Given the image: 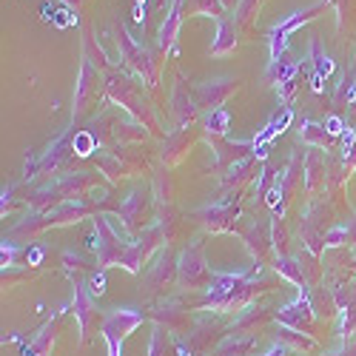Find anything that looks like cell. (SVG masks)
<instances>
[{
  "label": "cell",
  "mask_w": 356,
  "mask_h": 356,
  "mask_svg": "<svg viewBox=\"0 0 356 356\" xmlns=\"http://www.w3.org/2000/svg\"><path fill=\"white\" fill-rule=\"evenodd\" d=\"M325 356H342V350H337V353H325Z\"/></svg>",
  "instance_id": "cell-15"
},
{
  "label": "cell",
  "mask_w": 356,
  "mask_h": 356,
  "mask_svg": "<svg viewBox=\"0 0 356 356\" xmlns=\"http://www.w3.org/2000/svg\"><path fill=\"white\" fill-rule=\"evenodd\" d=\"M180 280H183L186 285H191V288H200V285L209 282V268H205V262H202V257H200V251H197V248H194V251H188V254L183 257V265H180Z\"/></svg>",
  "instance_id": "cell-6"
},
{
  "label": "cell",
  "mask_w": 356,
  "mask_h": 356,
  "mask_svg": "<svg viewBox=\"0 0 356 356\" xmlns=\"http://www.w3.org/2000/svg\"><path fill=\"white\" fill-rule=\"evenodd\" d=\"M74 316H77V322H80V339L86 342L88 337H92V328L97 325V305H95V300H92V293H88L80 282L74 285Z\"/></svg>",
  "instance_id": "cell-4"
},
{
  "label": "cell",
  "mask_w": 356,
  "mask_h": 356,
  "mask_svg": "<svg viewBox=\"0 0 356 356\" xmlns=\"http://www.w3.org/2000/svg\"><path fill=\"white\" fill-rule=\"evenodd\" d=\"M228 95V86H214V88H205V97L211 100V106H217L222 97Z\"/></svg>",
  "instance_id": "cell-13"
},
{
  "label": "cell",
  "mask_w": 356,
  "mask_h": 356,
  "mask_svg": "<svg viewBox=\"0 0 356 356\" xmlns=\"http://www.w3.org/2000/svg\"><path fill=\"white\" fill-rule=\"evenodd\" d=\"M296 356H302V353H296Z\"/></svg>",
  "instance_id": "cell-16"
},
{
  "label": "cell",
  "mask_w": 356,
  "mask_h": 356,
  "mask_svg": "<svg viewBox=\"0 0 356 356\" xmlns=\"http://www.w3.org/2000/svg\"><path fill=\"white\" fill-rule=\"evenodd\" d=\"M148 316H152L157 325H163L165 331H171V334H188V325H191L188 308L177 305V302H165L157 311H148Z\"/></svg>",
  "instance_id": "cell-5"
},
{
  "label": "cell",
  "mask_w": 356,
  "mask_h": 356,
  "mask_svg": "<svg viewBox=\"0 0 356 356\" xmlns=\"http://www.w3.org/2000/svg\"><path fill=\"white\" fill-rule=\"evenodd\" d=\"M277 319H280L282 325H288V328H293V331L311 334V325H314V308H311V302H308V296H305V293H300V300H296V302H291L288 308L277 311Z\"/></svg>",
  "instance_id": "cell-3"
},
{
  "label": "cell",
  "mask_w": 356,
  "mask_h": 356,
  "mask_svg": "<svg viewBox=\"0 0 356 356\" xmlns=\"http://www.w3.org/2000/svg\"><path fill=\"white\" fill-rule=\"evenodd\" d=\"M257 348V334H228L217 345V356H251Z\"/></svg>",
  "instance_id": "cell-7"
},
{
  "label": "cell",
  "mask_w": 356,
  "mask_h": 356,
  "mask_svg": "<svg viewBox=\"0 0 356 356\" xmlns=\"http://www.w3.org/2000/svg\"><path fill=\"white\" fill-rule=\"evenodd\" d=\"M148 356H177V339L171 337V331H165L163 325H157L152 342H148Z\"/></svg>",
  "instance_id": "cell-11"
},
{
  "label": "cell",
  "mask_w": 356,
  "mask_h": 356,
  "mask_svg": "<svg viewBox=\"0 0 356 356\" xmlns=\"http://www.w3.org/2000/svg\"><path fill=\"white\" fill-rule=\"evenodd\" d=\"M225 328L217 322V319H202L194 331H188L186 334V339H177V345H183L186 350H188V356H205L211 348L217 350V345L228 337V334H222Z\"/></svg>",
  "instance_id": "cell-1"
},
{
  "label": "cell",
  "mask_w": 356,
  "mask_h": 356,
  "mask_svg": "<svg viewBox=\"0 0 356 356\" xmlns=\"http://www.w3.org/2000/svg\"><path fill=\"white\" fill-rule=\"evenodd\" d=\"M145 319L143 311H111L106 319H103V339L106 342H126V337L140 328Z\"/></svg>",
  "instance_id": "cell-2"
},
{
  "label": "cell",
  "mask_w": 356,
  "mask_h": 356,
  "mask_svg": "<svg viewBox=\"0 0 356 356\" xmlns=\"http://www.w3.org/2000/svg\"><path fill=\"white\" fill-rule=\"evenodd\" d=\"M271 319V314L265 311V308H248V311H243L240 316H236V322L231 325V334H254L259 325H265Z\"/></svg>",
  "instance_id": "cell-10"
},
{
  "label": "cell",
  "mask_w": 356,
  "mask_h": 356,
  "mask_svg": "<svg viewBox=\"0 0 356 356\" xmlns=\"http://www.w3.org/2000/svg\"><path fill=\"white\" fill-rule=\"evenodd\" d=\"M277 268H280V271H282V274H285L288 280H293L296 285H302V288H305V277H302V271L296 268V265H293L291 259H282V262L277 265Z\"/></svg>",
  "instance_id": "cell-12"
},
{
  "label": "cell",
  "mask_w": 356,
  "mask_h": 356,
  "mask_svg": "<svg viewBox=\"0 0 356 356\" xmlns=\"http://www.w3.org/2000/svg\"><path fill=\"white\" fill-rule=\"evenodd\" d=\"M57 331V319H49L43 328H40V334L26 345V350H23V356H49L51 353V348H54V334Z\"/></svg>",
  "instance_id": "cell-9"
},
{
  "label": "cell",
  "mask_w": 356,
  "mask_h": 356,
  "mask_svg": "<svg viewBox=\"0 0 356 356\" xmlns=\"http://www.w3.org/2000/svg\"><path fill=\"white\" fill-rule=\"evenodd\" d=\"M277 342H280V345H285V348H291L293 353H311V350H316V348H319V345H316V339H314V334L293 331V328H288V325H282V328L277 331Z\"/></svg>",
  "instance_id": "cell-8"
},
{
  "label": "cell",
  "mask_w": 356,
  "mask_h": 356,
  "mask_svg": "<svg viewBox=\"0 0 356 356\" xmlns=\"http://www.w3.org/2000/svg\"><path fill=\"white\" fill-rule=\"evenodd\" d=\"M342 356H356V342H345L342 345Z\"/></svg>",
  "instance_id": "cell-14"
}]
</instances>
